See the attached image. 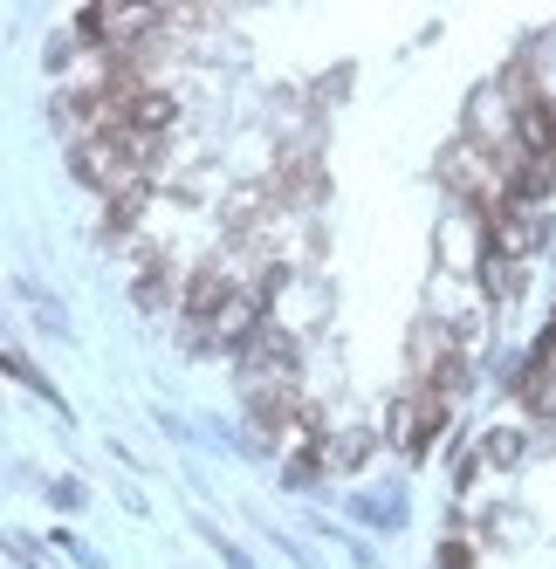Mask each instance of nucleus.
Returning a JSON list of instances; mask_svg holds the SVG:
<instances>
[{
    "mask_svg": "<svg viewBox=\"0 0 556 569\" xmlns=\"http://www.w3.org/2000/svg\"><path fill=\"white\" fill-rule=\"evenodd\" d=\"M515 405H523L529 419H556V357H529V371L515 378Z\"/></svg>",
    "mask_w": 556,
    "mask_h": 569,
    "instance_id": "nucleus-1",
    "label": "nucleus"
}]
</instances>
